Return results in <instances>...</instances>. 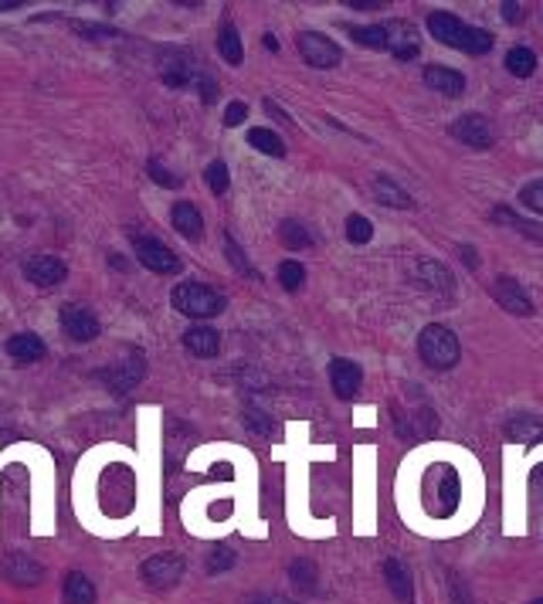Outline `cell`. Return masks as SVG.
I'll return each mask as SVG.
<instances>
[{
    "label": "cell",
    "instance_id": "6da1fadb",
    "mask_svg": "<svg viewBox=\"0 0 543 604\" xmlns=\"http://www.w3.org/2000/svg\"><path fill=\"white\" fill-rule=\"evenodd\" d=\"M224 306H228L224 295L204 282H181L173 289V310L191 316V320H211V316L224 312Z\"/></svg>",
    "mask_w": 543,
    "mask_h": 604
},
{
    "label": "cell",
    "instance_id": "7a4b0ae2",
    "mask_svg": "<svg viewBox=\"0 0 543 604\" xmlns=\"http://www.w3.org/2000/svg\"><path fill=\"white\" fill-rule=\"evenodd\" d=\"M418 353L432 370H448L459 364V337L442 323L425 326L418 333Z\"/></svg>",
    "mask_w": 543,
    "mask_h": 604
},
{
    "label": "cell",
    "instance_id": "3957f363",
    "mask_svg": "<svg viewBox=\"0 0 543 604\" xmlns=\"http://www.w3.org/2000/svg\"><path fill=\"white\" fill-rule=\"evenodd\" d=\"M181 577H183V557L173 553V550H160V553H154V557L140 567V581L154 590L173 588Z\"/></svg>",
    "mask_w": 543,
    "mask_h": 604
},
{
    "label": "cell",
    "instance_id": "277c9868",
    "mask_svg": "<svg viewBox=\"0 0 543 604\" xmlns=\"http://www.w3.org/2000/svg\"><path fill=\"white\" fill-rule=\"evenodd\" d=\"M133 252H136V258H140L150 272H156V275H173V272H181L177 252H170L164 241L150 238V235H133Z\"/></svg>",
    "mask_w": 543,
    "mask_h": 604
},
{
    "label": "cell",
    "instance_id": "5b68a950",
    "mask_svg": "<svg viewBox=\"0 0 543 604\" xmlns=\"http://www.w3.org/2000/svg\"><path fill=\"white\" fill-rule=\"evenodd\" d=\"M295 44H299V55L306 58V65H313V69H336L340 58H343L340 44L320 34V31H303Z\"/></svg>",
    "mask_w": 543,
    "mask_h": 604
},
{
    "label": "cell",
    "instance_id": "8992f818",
    "mask_svg": "<svg viewBox=\"0 0 543 604\" xmlns=\"http://www.w3.org/2000/svg\"><path fill=\"white\" fill-rule=\"evenodd\" d=\"M58 323H61V330H65V337L75 339V343H92V339L102 333V323H98L96 312L79 306V302L65 306L61 316H58Z\"/></svg>",
    "mask_w": 543,
    "mask_h": 604
},
{
    "label": "cell",
    "instance_id": "52a82bcc",
    "mask_svg": "<svg viewBox=\"0 0 543 604\" xmlns=\"http://www.w3.org/2000/svg\"><path fill=\"white\" fill-rule=\"evenodd\" d=\"M21 272H24V279H28L31 285H42V289L61 285V282L69 279L65 262H58V258H51V255H34V258H28V262L21 265Z\"/></svg>",
    "mask_w": 543,
    "mask_h": 604
},
{
    "label": "cell",
    "instance_id": "ba28073f",
    "mask_svg": "<svg viewBox=\"0 0 543 604\" xmlns=\"http://www.w3.org/2000/svg\"><path fill=\"white\" fill-rule=\"evenodd\" d=\"M452 136L462 140L465 146H473V150H489L492 146V126H489L486 116H459L455 123H452Z\"/></svg>",
    "mask_w": 543,
    "mask_h": 604
},
{
    "label": "cell",
    "instance_id": "9c48e42d",
    "mask_svg": "<svg viewBox=\"0 0 543 604\" xmlns=\"http://www.w3.org/2000/svg\"><path fill=\"white\" fill-rule=\"evenodd\" d=\"M492 299L500 302V310L513 312V316H529L533 312V302L523 293V285L516 279H506V275H500V279L492 282Z\"/></svg>",
    "mask_w": 543,
    "mask_h": 604
},
{
    "label": "cell",
    "instance_id": "30bf717a",
    "mask_svg": "<svg viewBox=\"0 0 543 604\" xmlns=\"http://www.w3.org/2000/svg\"><path fill=\"white\" fill-rule=\"evenodd\" d=\"M388 48L394 51L398 61H411V58H418V51H421L418 28H415V24H407V21H394V24H388Z\"/></svg>",
    "mask_w": 543,
    "mask_h": 604
},
{
    "label": "cell",
    "instance_id": "8fae6325",
    "mask_svg": "<svg viewBox=\"0 0 543 604\" xmlns=\"http://www.w3.org/2000/svg\"><path fill=\"white\" fill-rule=\"evenodd\" d=\"M428 31H432L435 42L442 44H452V48H465V34H469V24H462L455 14H448V11H435L428 17Z\"/></svg>",
    "mask_w": 543,
    "mask_h": 604
},
{
    "label": "cell",
    "instance_id": "7c38bea8",
    "mask_svg": "<svg viewBox=\"0 0 543 604\" xmlns=\"http://www.w3.org/2000/svg\"><path fill=\"white\" fill-rule=\"evenodd\" d=\"M330 384H333V391L340 394V397H353V394L360 391V384H363L360 367L353 364V360L336 357L333 364H330Z\"/></svg>",
    "mask_w": 543,
    "mask_h": 604
},
{
    "label": "cell",
    "instance_id": "4fadbf2b",
    "mask_svg": "<svg viewBox=\"0 0 543 604\" xmlns=\"http://www.w3.org/2000/svg\"><path fill=\"white\" fill-rule=\"evenodd\" d=\"M425 85L435 88V92H442V96H462L465 92V75L455 69H445V65H428L425 69Z\"/></svg>",
    "mask_w": 543,
    "mask_h": 604
},
{
    "label": "cell",
    "instance_id": "5bb4252c",
    "mask_svg": "<svg viewBox=\"0 0 543 604\" xmlns=\"http://www.w3.org/2000/svg\"><path fill=\"white\" fill-rule=\"evenodd\" d=\"M0 574H7V581H14V584H38L42 567L24 553H7V557H0Z\"/></svg>",
    "mask_w": 543,
    "mask_h": 604
},
{
    "label": "cell",
    "instance_id": "9a60e30c",
    "mask_svg": "<svg viewBox=\"0 0 543 604\" xmlns=\"http://www.w3.org/2000/svg\"><path fill=\"white\" fill-rule=\"evenodd\" d=\"M438 472V499H442V506H438V513L435 516H448L452 509L459 506V496H462V482H459V472L455 469H448V465H442V469H435Z\"/></svg>",
    "mask_w": 543,
    "mask_h": 604
},
{
    "label": "cell",
    "instance_id": "2e32d148",
    "mask_svg": "<svg viewBox=\"0 0 543 604\" xmlns=\"http://www.w3.org/2000/svg\"><path fill=\"white\" fill-rule=\"evenodd\" d=\"M170 218H173V228H177L187 241L201 238V231H204V218H201V211H197L191 200H177V204H173V211H170Z\"/></svg>",
    "mask_w": 543,
    "mask_h": 604
},
{
    "label": "cell",
    "instance_id": "e0dca14e",
    "mask_svg": "<svg viewBox=\"0 0 543 604\" xmlns=\"http://www.w3.org/2000/svg\"><path fill=\"white\" fill-rule=\"evenodd\" d=\"M183 347H187V353H194V357H214V353L221 350V337L211 326H191L183 333Z\"/></svg>",
    "mask_w": 543,
    "mask_h": 604
},
{
    "label": "cell",
    "instance_id": "ac0fdd59",
    "mask_svg": "<svg viewBox=\"0 0 543 604\" xmlns=\"http://www.w3.org/2000/svg\"><path fill=\"white\" fill-rule=\"evenodd\" d=\"M7 353L21 360V364H34V360H42L48 347H44V339L38 333H17V337L7 339Z\"/></svg>",
    "mask_w": 543,
    "mask_h": 604
},
{
    "label": "cell",
    "instance_id": "d6986e66",
    "mask_svg": "<svg viewBox=\"0 0 543 604\" xmlns=\"http://www.w3.org/2000/svg\"><path fill=\"white\" fill-rule=\"evenodd\" d=\"M384 577H388L390 594L398 598V604H415V588H411V574L401 561H388L384 563Z\"/></svg>",
    "mask_w": 543,
    "mask_h": 604
},
{
    "label": "cell",
    "instance_id": "ffe728a7",
    "mask_svg": "<svg viewBox=\"0 0 543 604\" xmlns=\"http://www.w3.org/2000/svg\"><path fill=\"white\" fill-rule=\"evenodd\" d=\"M415 279H418L425 289H432L435 295H442V299L452 295V279H448V272L438 265V262H418V265H415Z\"/></svg>",
    "mask_w": 543,
    "mask_h": 604
},
{
    "label": "cell",
    "instance_id": "44dd1931",
    "mask_svg": "<svg viewBox=\"0 0 543 604\" xmlns=\"http://www.w3.org/2000/svg\"><path fill=\"white\" fill-rule=\"evenodd\" d=\"M61 598H65V604H96V584L82 571H71L61 584Z\"/></svg>",
    "mask_w": 543,
    "mask_h": 604
},
{
    "label": "cell",
    "instance_id": "7402d4cb",
    "mask_svg": "<svg viewBox=\"0 0 543 604\" xmlns=\"http://www.w3.org/2000/svg\"><path fill=\"white\" fill-rule=\"evenodd\" d=\"M506 438L516 441V445H537L543 438V422L540 418H529V414H520L506 424Z\"/></svg>",
    "mask_w": 543,
    "mask_h": 604
},
{
    "label": "cell",
    "instance_id": "603a6c76",
    "mask_svg": "<svg viewBox=\"0 0 543 604\" xmlns=\"http://www.w3.org/2000/svg\"><path fill=\"white\" fill-rule=\"evenodd\" d=\"M506 71L516 75V79H529L533 71H537V55H533V48H523V44H516L506 51Z\"/></svg>",
    "mask_w": 543,
    "mask_h": 604
},
{
    "label": "cell",
    "instance_id": "cb8c5ba5",
    "mask_svg": "<svg viewBox=\"0 0 543 604\" xmlns=\"http://www.w3.org/2000/svg\"><path fill=\"white\" fill-rule=\"evenodd\" d=\"M492 221H496V225L516 228L523 238L543 241V225H537V221H523V218H520L516 211H510V208H496V211H492Z\"/></svg>",
    "mask_w": 543,
    "mask_h": 604
},
{
    "label": "cell",
    "instance_id": "d4e9b609",
    "mask_svg": "<svg viewBox=\"0 0 543 604\" xmlns=\"http://www.w3.org/2000/svg\"><path fill=\"white\" fill-rule=\"evenodd\" d=\"M218 51H221V58L228 65H241L245 61V48H241L235 24H221V31H218Z\"/></svg>",
    "mask_w": 543,
    "mask_h": 604
},
{
    "label": "cell",
    "instance_id": "484cf974",
    "mask_svg": "<svg viewBox=\"0 0 543 604\" xmlns=\"http://www.w3.org/2000/svg\"><path fill=\"white\" fill-rule=\"evenodd\" d=\"M248 146H255V150L265 156H286V143L279 140V133L262 129V126L248 129Z\"/></svg>",
    "mask_w": 543,
    "mask_h": 604
},
{
    "label": "cell",
    "instance_id": "4316f807",
    "mask_svg": "<svg viewBox=\"0 0 543 604\" xmlns=\"http://www.w3.org/2000/svg\"><path fill=\"white\" fill-rule=\"evenodd\" d=\"M374 194L380 197V204H390V208H411L415 200L407 190H401L398 183L390 181V177H377L374 181Z\"/></svg>",
    "mask_w": 543,
    "mask_h": 604
},
{
    "label": "cell",
    "instance_id": "83f0119b",
    "mask_svg": "<svg viewBox=\"0 0 543 604\" xmlns=\"http://www.w3.org/2000/svg\"><path fill=\"white\" fill-rule=\"evenodd\" d=\"M279 241L286 245V248H293V252H299V248H309V245H313L309 231L299 225V221H282V225H279Z\"/></svg>",
    "mask_w": 543,
    "mask_h": 604
},
{
    "label": "cell",
    "instance_id": "f1b7e54d",
    "mask_svg": "<svg viewBox=\"0 0 543 604\" xmlns=\"http://www.w3.org/2000/svg\"><path fill=\"white\" fill-rule=\"evenodd\" d=\"M350 38L363 48H388V28L384 24H374V28H350Z\"/></svg>",
    "mask_w": 543,
    "mask_h": 604
},
{
    "label": "cell",
    "instance_id": "f546056e",
    "mask_svg": "<svg viewBox=\"0 0 543 604\" xmlns=\"http://www.w3.org/2000/svg\"><path fill=\"white\" fill-rule=\"evenodd\" d=\"M289 577H293L295 588L313 590L316 588V563L313 561H293L289 563Z\"/></svg>",
    "mask_w": 543,
    "mask_h": 604
},
{
    "label": "cell",
    "instance_id": "4dcf8cb0",
    "mask_svg": "<svg viewBox=\"0 0 543 604\" xmlns=\"http://www.w3.org/2000/svg\"><path fill=\"white\" fill-rule=\"evenodd\" d=\"M279 282L286 293H295V289H303V282H306V268L299 265V262H282Z\"/></svg>",
    "mask_w": 543,
    "mask_h": 604
},
{
    "label": "cell",
    "instance_id": "1f68e13d",
    "mask_svg": "<svg viewBox=\"0 0 543 604\" xmlns=\"http://www.w3.org/2000/svg\"><path fill=\"white\" fill-rule=\"evenodd\" d=\"M347 238L353 245H367V241L374 238V225L363 218V214H350L347 218Z\"/></svg>",
    "mask_w": 543,
    "mask_h": 604
},
{
    "label": "cell",
    "instance_id": "d6a6232c",
    "mask_svg": "<svg viewBox=\"0 0 543 604\" xmlns=\"http://www.w3.org/2000/svg\"><path fill=\"white\" fill-rule=\"evenodd\" d=\"M204 181H208L211 194L221 197L228 187H231V177H228V167H224V160H214L208 170H204Z\"/></svg>",
    "mask_w": 543,
    "mask_h": 604
},
{
    "label": "cell",
    "instance_id": "836d02e7",
    "mask_svg": "<svg viewBox=\"0 0 543 604\" xmlns=\"http://www.w3.org/2000/svg\"><path fill=\"white\" fill-rule=\"evenodd\" d=\"M194 79L197 75L187 61H170V69H164V85H170V88H181V85L194 82Z\"/></svg>",
    "mask_w": 543,
    "mask_h": 604
},
{
    "label": "cell",
    "instance_id": "e575fe53",
    "mask_svg": "<svg viewBox=\"0 0 543 604\" xmlns=\"http://www.w3.org/2000/svg\"><path fill=\"white\" fill-rule=\"evenodd\" d=\"M224 252H228V262H231V265H235L238 272H241V275H248V279H258V272H255V268H251L248 262H245V252L238 248V241L231 238V235H224Z\"/></svg>",
    "mask_w": 543,
    "mask_h": 604
},
{
    "label": "cell",
    "instance_id": "d590c367",
    "mask_svg": "<svg viewBox=\"0 0 543 604\" xmlns=\"http://www.w3.org/2000/svg\"><path fill=\"white\" fill-rule=\"evenodd\" d=\"M489 48H492V34L482 28H469V34H465V48H462V51H469V55H486Z\"/></svg>",
    "mask_w": 543,
    "mask_h": 604
},
{
    "label": "cell",
    "instance_id": "8d00e7d4",
    "mask_svg": "<svg viewBox=\"0 0 543 604\" xmlns=\"http://www.w3.org/2000/svg\"><path fill=\"white\" fill-rule=\"evenodd\" d=\"M146 170H150V181L160 183V187H181V177H177L173 170L164 167L160 160H150V163H146Z\"/></svg>",
    "mask_w": 543,
    "mask_h": 604
},
{
    "label": "cell",
    "instance_id": "74e56055",
    "mask_svg": "<svg viewBox=\"0 0 543 604\" xmlns=\"http://www.w3.org/2000/svg\"><path fill=\"white\" fill-rule=\"evenodd\" d=\"M520 200L527 204L529 211L543 214V181H533V183H527V187L520 190Z\"/></svg>",
    "mask_w": 543,
    "mask_h": 604
},
{
    "label": "cell",
    "instance_id": "f35d334b",
    "mask_svg": "<svg viewBox=\"0 0 543 604\" xmlns=\"http://www.w3.org/2000/svg\"><path fill=\"white\" fill-rule=\"evenodd\" d=\"M235 563V553L228 547H214L208 557V574H221V571H228Z\"/></svg>",
    "mask_w": 543,
    "mask_h": 604
},
{
    "label": "cell",
    "instance_id": "ab89813d",
    "mask_svg": "<svg viewBox=\"0 0 543 604\" xmlns=\"http://www.w3.org/2000/svg\"><path fill=\"white\" fill-rule=\"evenodd\" d=\"M245 116H248V106H245V102H231V106L224 109V126H241Z\"/></svg>",
    "mask_w": 543,
    "mask_h": 604
},
{
    "label": "cell",
    "instance_id": "60d3db41",
    "mask_svg": "<svg viewBox=\"0 0 543 604\" xmlns=\"http://www.w3.org/2000/svg\"><path fill=\"white\" fill-rule=\"evenodd\" d=\"M194 85H197V92H201V98H204L208 106L214 102V98H218V85H214V79H211V75H197Z\"/></svg>",
    "mask_w": 543,
    "mask_h": 604
},
{
    "label": "cell",
    "instance_id": "b9f144b4",
    "mask_svg": "<svg viewBox=\"0 0 543 604\" xmlns=\"http://www.w3.org/2000/svg\"><path fill=\"white\" fill-rule=\"evenodd\" d=\"M75 31L79 34H92V38H119V31H112V28H106V24H75Z\"/></svg>",
    "mask_w": 543,
    "mask_h": 604
},
{
    "label": "cell",
    "instance_id": "7bdbcfd3",
    "mask_svg": "<svg viewBox=\"0 0 543 604\" xmlns=\"http://www.w3.org/2000/svg\"><path fill=\"white\" fill-rule=\"evenodd\" d=\"M500 11H502V21H510V24H520V21H523V7H520L516 0H510V4H502Z\"/></svg>",
    "mask_w": 543,
    "mask_h": 604
},
{
    "label": "cell",
    "instance_id": "ee69618b",
    "mask_svg": "<svg viewBox=\"0 0 543 604\" xmlns=\"http://www.w3.org/2000/svg\"><path fill=\"white\" fill-rule=\"evenodd\" d=\"M462 262L469 268H479V258H475V252L469 248V245H462Z\"/></svg>",
    "mask_w": 543,
    "mask_h": 604
},
{
    "label": "cell",
    "instance_id": "f6af8a7d",
    "mask_svg": "<svg viewBox=\"0 0 543 604\" xmlns=\"http://www.w3.org/2000/svg\"><path fill=\"white\" fill-rule=\"evenodd\" d=\"M533 489L543 492V465H537V469H533Z\"/></svg>",
    "mask_w": 543,
    "mask_h": 604
},
{
    "label": "cell",
    "instance_id": "bcb514c9",
    "mask_svg": "<svg viewBox=\"0 0 543 604\" xmlns=\"http://www.w3.org/2000/svg\"><path fill=\"white\" fill-rule=\"evenodd\" d=\"M265 48H268V51H279V42H276V34H265Z\"/></svg>",
    "mask_w": 543,
    "mask_h": 604
},
{
    "label": "cell",
    "instance_id": "7dc6e473",
    "mask_svg": "<svg viewBox=\"0 0 543 604\" xmlns=\"http://www.w3.org/2000/svg\"><path fill=\"white\" fill-rule=\"evenodd\" d=\"M529 604H543V598H537V601H529Z\"/></svg>",
    "mask_w": 543,
    "mask_h": 604
},
{
    "label": "cell",
    "instance_id": "c3c4849f",
    "mask_svg": "<svg viewBox=\"0 0 543 604\" xmlns=\"http://www.w3.org/2000/svg\"><path fill=\"white\" fill-rule=\"evenodd\" d=\"M459 604H473V601H459Z\"/></svg>",
    "mask_w": 543,
    "mask_h": 604
}]
</instances>
